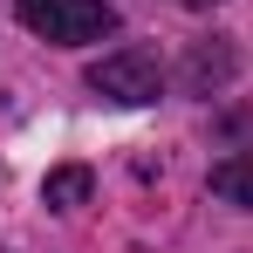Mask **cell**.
<instances>
[{
	"label": "cell",
	"instance_id": "2",
	"mask_svg": "<svg viewBox=\"0 0 253 253\" xmlns=\"http://www.w3.org/2000/svg\"><path fill=\"white\" fill-rule=\"evenodd\" d=\"M89 89L96 96H110V103H158V89H165V69H158V48H117V55H103L96 69H89Z\"/></svg>",
	"mask_w": 253,
	"mask_h": 253
},
{
	"label": "cell",
	"instance_id": "6",
	"mask_svg": "<svg viewBox=\"0 0 253 253\" xmlns=\"http://www.w3.org/2000/svg\"><path fill=\"white\" fill-rule=\"evenodd\" d=\"M199 7H206V0H199Z\"/></svg>",
	"mask_w": 253,
	"mask_h": 253
},
{
	"label": "cell",
	"instance_id": "1",
	"mask_svg": "<svg viewBox=\"0 0 253 253\" xmlns=\"http://www.w3.org/2000/svg\"><path fill=\"white\" fill-rule=\"evenodd\" d=\"M14 14L42 35V42H103V35H117V7H103V0H14Z\"/></svg>",
	"mask_w": 253,
	"mask_h": 253
},
{
	"label": "cell",
	"instance_id": "5",
	"mask_svg": "<svg viewBox=\"0 0 253 253\" xmlns=\"http://www.w3.org/2000/svg\"><path fill=\"white\" fill-rule=\"evenodd\" d=\"M212 199H233V206H253V151H233L212 165Z\"/></svg>",
	"mask_w": 253,
	"mask_h": 253
},
{
	"label": "cell",
	"instance_id": "4",
	"mask_svg": "<svg viewBox=\"0 0 253 253\" xmlns=\"http://www.w3.org/2000/svg\"><path fill=\"white\" fill-rule=\"evenodd\" d=\"M89 192H96V171H89V165H62V171H48V178H42V199H48L55 212L89 206Z\"/></svg>",
	"mask_w": 253,
	"mask_h": 253
},
{
	"label": "cell",
	"instance_id": "3",
	"mask_svg": "<svg viewBox=\"0 0 253 253\" xmlns=\"http://www.w3.org/2000/svg\"><path fill=\"white\" fill-rule=\"evenodd\" d=\"M233 69H240L233 42H226V35H212V42H199L192 55H185V89H192V96H212V89L233 83Z\"/></svg>",
	"mask_w": 253,
	"mask_h": 253
}]
</instances>
